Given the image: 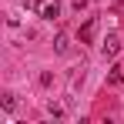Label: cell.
Masks as SVG:
<instances>
[{"instance_id": "obj_8", "label": "cell", "mask_w": 124, "mask_h": 124, "mask_svg": "<svg viewBox=\"0 0 124 124\" xmlns=\"http://www.w3.org/2000/svg\"><path fill=\"white\" fill-rule=\"evenodd\" d=\"M70 3H74V10H84L87 7V0H70Z\"/></svg>"}, {"instance_id": "obj_4", "label": "cell", "mask_w": 124, "mask_h": 124, "mask_svg": "<svg viewBox=\"0 0 124 124\" xmlns=\"http://www.w3.org/2000/svg\"><path fill=\"white\" fill-rule=\"evenodd\" d=\"M91 37H94V20H87L81 27V40H91Z\"/></svg>"}, {"instance_id": "obj_1", "label": "cell", "mask_w": 124, "mask_h": 124, "mask_svg": "<svg viewBox=\"0 0 124 124\" xmlns=\"http://www.w3.org/2000/svg\"><path fill=\"white\" fill-rule=\"evenodd\" d=\"M37 14H40L44 20H57L61 17V0H40L37 3Z\"/></svg>"}, {"instance_id": "obj_5", "label": "cell", "mask_w": 124, "mask_h": 124, "mask_svg": "<svg viewBox=\"0 0 124 124\" xmlns=\"http://www.w3.org/2000/svg\"><path fill=\"white\" fill-rule=\"evenodd\" d=\"M14 107H17V101H14V94H3V111H7V114H10V111H14Z\"/></svg>"}, {"instance_id": "obj_3", "label": "cell", "mask_w": 124, "mask_h": 124, "mask_svg": "<svg viewBox=\"0 0 124 124\" xmlns=\"http://www.w3.org/2000/svg\"><path fill=\"white\" fill-rule=\"evenodd\" d=\"M54 50H57V54H67V50H70V40H67V34H57V40H54Z\"/></svg>"}, {"instance_id": "obj_6", "label": "cell", "mask_w": 124, "mask_h": 124, "mask_svg": "<svg viewBox=\"0 0 124 124\" xmlns=\"http://www.w3.org/2000/svg\"><path fill=\"white\" fill-rule=\"evenodd\" d=\"M47 111H50V117H61V114H64V107H61V104H50Z\"/></svg>"}, {"instance_id": "obj_2", "label": "cell", "mask_w": 124, "mask_h": 124, "mask_svg": "<svg viewBox=\"0 0 124 124\" xmlns=\"http://www.w3.org/2000/svg\"><path fill=\"white\" fill-rule=\"evenodd\" d=\"M101 50H104V57H107V61H114V57L121 54V37H117V34H111V37L101 44Z\"/></svg>"}, {"instance_id": "obj_7", "label": "cell", "mask_w": 124, "mask_h": 124, "mask_svg": "<svg viewBox=\"0 0 124 124\" xmlns=\"http://www.w3.org/2000/svg\"><path fill=\"white\" fill-rule=\"evenodd\" d=\"M121 81H124V74L117 70V67H114V70H111V84H121Z\"/></svg>"}]
</instances>
